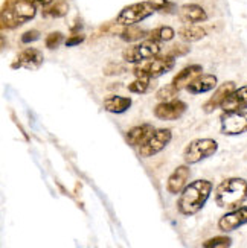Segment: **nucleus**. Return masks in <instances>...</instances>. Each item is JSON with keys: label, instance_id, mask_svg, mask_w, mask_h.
<instances>
[{"label": "nucleus", "instance_id": "4be33fe9", "mask_svg": "<svg viewBox=\"0 0 247 248\" xmlns=\"http://www.w3.org/2000/svg\"><path fill=\"white\" fill-rule=\"evenodd\" d=\"M69 13V5L64 2V0H58V2H53L50 5H48L45 9H43V16L45 17H64Z\"/></svg>", "mask_w": 247, "mask_h": 248}, {"label": "nucleus", "instance_id": "cd10ccee", "mask_svg": "<svg viewBox=\"0 0 247 248\" xmlns=\"http://www.w3.org/2000/svg\"><path fill=\"white\" fill-rule=\"evenodd\" d=\"M63 40H64V37H63L61 32H50V34H49V35L46 37V40H45L46 47L50 49V50L57 49V47L61 45V41H63Z\"/></svg>", "mask_w": 247, "mask_h": 248}, {"label": "nucleus", "instance_id": "7ed1b4c3", "mask_svg": "<svg viewBox=\"0 0 247 248\" xmlns=\"http://www.w3.org/2000/svg\"><path fill=\"white\" fill-rule=\"evenodd\" d=\"M37 6L34 0H9L2 8V29H16L34 18Z\"/></svg>", "mask_w": 247, "mask_h": 248}, {"label": "nucleus", "instance_id": "39448f33", "mask_svg": "<svg viewBox=\"0 0 247 248\" xmlns=\"http://www.w3.org/2000/svg\"><path fill=\"white\" fill-rule=\"evenodd\" d=\"M176 64V58L171 55H165V57H156L148 60L142 66L134 67V75L136 78H157L162 77L164 73L169 72L171 69L174 67Z\"/></svg>", "mask_w": 247, "mask_h": 248}, {"label": "nucleus", "instance_id": "c85d7f7f", "mask_svg": "<svg viewBox=\"0 0 247 248\" xmlns=\"http://www.w3.org/2000/svg\"><path fill=\"white\" fill-rule=\"evenodd\" d=\"M148 2L154 8L156 13H157V11H159V13H171L173 8H174V5L171 2H168V0H148Z\"/></svg>", "mask_w": 247, "mask_h": 248}, {"label": "nucleus", "instance_id": "1a4fd4ad", "mask_svg": "<svg viewBox=\"0 0 247 248\" xmlns=\"http://www.w3.org/2000/svg\"><path fill=\"white\" fill-rule=\"evenodd\" d=\"M220 131L224 136H240L247 133V111L223 113L220 117Z\"/></svg>", "mask_w": 247, "mask_h": 248}, {"label": "nucleus", "instance_id": "f3484780", "mask_svg": "<svg viewBox=\"0 0 247 248\" xmlns=\"http://www.w3.org/2000/svg\"><path fill=\"white\" fill-rule=\"evenodd\" d=\"M218 84V79L215 75H211V73H205V75H200V77H197L194 81H192L186 90L192 94H200V93H206V92H211L217 87Z\"/></svg>", "mask_w": 247, "mask_h": 248}, {"label": "nucleus", "instance_id": "0eeeda50", "mask_svg": "<svg viewBox=\"0 0 247 248\" xmlns=\"http://www.w3.org/2000/svg\"><path fill=\"white\" fill-rule=\"evenodd\" d=\"M156 11L154 8L149 5V2H139V3H133L125 6L119 14H117L116 23L121 26H133L139 21H142L145 18H148L151 14H154Z\"/></svg>", "mask_w": 247, "mask_h": 248}, {"label": "nucleus", "instance_id": "6e6552de", "mask_svg": "<svg viewBox=\"0 0 247 248\" xmlns=\"http://www.w3.org/2000/svg\"><path fill=\"white\" fill-rule=\"evenodd\" d=\"M173 139V131L169 128H157L147 139V142L139 146V154L142 157H153L159 154Z\"/></svg>", "mask_w": 247, "mask_h": 248}, {"label": "nucleus", "instance_id": "f03ea898", "mask_svg": "<svg viewBox=\"0 0 247 248\" xmlns=\"http://www.w3.org/2000/svg\"><path fill=\"white\" fill-rule=\"evenodd\" d=\"M247 200V181L240 177L223 180L215 189V202L221 209L233 210Z\"/></svg>", "mask_w": 247, "mask_h": 248}, {"label": "nucleus", "instance_id": "c756f323", "mask_svg": "<svg viewBox=\"0 0 247 248\" xmlns=\"http://www.w3.org/2000/svg\"><path fill=\"white\" fill-rule=\"evenodd\" d=\"M40 38V32L32 29V31H26L23 35H21V43H25V45H28V43H32V41H37Z\"/></svg>", "mask_w": 247, "mask_h": 248}, {"label": "nucleus", "instance_id": "a878e982", "mask_svg": "<svg viewBox=\"0 0 247 248\" xmlns=\"http://www.w3.org/2000/svg\"><path fill=\"white\" fill-rule=\"evenodd\" d=\"M232 239L229 236H214V238L203 242V248H231Z\"/></svg>", "mask_w": 247, "mask_h": 248}, {"label": "nucleus", "instance_id": "20e7f679", "mask_svg": "<svg viewBox=\"0 0 247 248\" xmlns=\"http://www.w3.org/2000/svg\"><path fill=\"white\" fill-rule=\"evenodd\" d=\"M218 149V143L214 139H196L188 143L183 151V160L186 165H196L200 163L211 155H214Z\"/></svg>", "mask_w": 247, "mask_h": 248}, {"label": "nucleus", "instance_id": "6ab92c4d", "mask_svg": "<svg viewBox=\"0 0 247 248\" xmlns=\"http://www.w3.org/2000/svg\"><path fill=\"white\" fill-rule=\"evenodd\" d=\"M154 126H151L149 124H144V125H137L128 129L127 133V142L132 146H141L142 143L147 142V139L153 134Z\"/></svg>", "mask_w": 247, "mask_h": 248}, {"label": "nucleus", "instance_id": "dca6fc26", "mask_svg": "<svg viewBox=\"0 0 247 248\" xmlns=\"http://www.w3.org/2000/svg\"><path fill=\"white\" fill-rule=\"evenodd\" d=\"M179 17L181 21H185V23H188V25H196V23L205 21L208 18V14L200 5L186 3L179 9Z\"/></svg>", "mask_w": 247, "mask_h": 248}, {"label": "nucleus", "instance_id": "4468645a", "mask_svg": "<svg viewBox=\"0 0 247 248\" xmlns=\"http://www.w3.org/2000/svg\"><path fill=\"white\" fill-rule=\"evenodd\" d=\"M191 175V170L186 165H181L179 168L174 169L173 174L169 175L168 181H166V189L169 193H173V195H177V193H181L188 185V178Z\"/></svg>", "mask_w": 247, "mask_h": 248}, {"label": "nucleus", "instance_id": "b1692460", "mask_svg": "<svg viewBox=\"0 0 247 248\" xmlns=\"http://www.w3.org/2000/svg\"><path fill=\"white\" fill-rule=\"evenodd\" d=\"M121 38L124 41H137V40H142L144 37H148V32L139 29V28H134V26H125L122 31H121Z\"/></svg>", "mask_w": 247, "mask_h": 248}, {"label": "nucleus", "instance_id": "423d86ee", "mask_svg": "<svg viewBox=\"0 0 247 248\" xmlns=\"http://www.w3.org/2000/svg\"><path fill=\"white\" fill-rule=\"evenodd\" d=\"M159 53H160V45H159V43L147 38L145 41L139 43V45L127 47L122 52V57H124V60L127 62L137 64V62L156 58V57H159Z\"/></svg>", "mask_w": 247, "mask_h": 248}, {"label": "nucleus", "instance_id": "2eb2a0df", "mask_svg": "<svg viewBox=\"0 0 247 248\" xmlns=\"http://www.w3.org/2000/svg\"><path fill=\"white\" fill-rule=\"evenodd\" d=\"M246 108H247V85H243L240 89H235V92L221 105V110L224 113L244 111Z\"/></svg>", "mask_w": 247, "mask_h": 248}, {"label": "nucleus", "instance_id": "a211bd4d", "mask_svg": "<svg viewBox=\"0 0 247 248\" xmlns=\"http://www.w3.org/2000/svg\"><path fill=\"white\" fill-rule=\"evenodd\" d=\"M201 73H203V67L201 66H198V64H191V66L181 69L174 77V79H173V82H171V84H174L179 90H183L197 77H200Z\"/></svg>", "mask_w": 247, "mask_h": 248}, {"label": "nucleus", "instance_id": "72a5a7b5", "mask_svg": "<svg viewBox=\"0 0 247 248\" xmlns=\"http://www.w3.org/2000/svg\"><path fill=\"white\" fill-rule=\"evenodd\" d=\"M34 2L38 5H43V6H48V5L53 3V0H34Z\"/></svg>", "mask_w": 247, "mask_h": 248}, {"label": "nucleus", "instance_id": "2f4dec72", "mask_svg": "<svg viewBox=\"0 0 247 248\" xmlns=\"http://www.w3.org/2000/svg\"><path fill=\"white\" fill-rule=\"evenodd\" d=\"M124 72H125V67L119 66V64H109V66L104 69L105 75H116V73H124Z\"/></svg>", "mask_w": 247, "mask_h": 248}, {"label": "nucleus", "instance_id": "ddd939ff", "mask_svg": "<svg viewBox=\"0 0 247 248\" xmlns=\"http://www.w3.org/2000/svg\"><path fill=\"white\" fill-rule=\"evenodd\" d=\"M43 64V53L38 49H25L21 50L16 61L13 62V69H18V67H25L29 70H37Z\"/></svg>", "mask_w": 247, "mask_h": 248}, {"label": "nucleus", "instance_id": "412c9836", "mask_svg": "<svg viewBox=\"0 0 247 248\" xmlns=\"http://www.w3.org/2000/svg\"><path fill=\"white\" fill-rule=\"evenodd\" d=\"M179 35L186 43H196L201 40L203 37H206V29L201 26H196V25H188L179 31Z\"/></svg>", "mask_w": 247, "mask_h": 248}, {"label": "nucleus", "instance_id": "aec40b11", "mask_svg": "<svg viewBox=\"0 0 247 248\" xmlns=\"http://www.w3.org/2000/svg\"><path fill=\"white\" fill-rule=\"evenodd\" d=\"M130 107H132V99L125 98V96L112 94V96H109V98L104 99V110L109 111V113H113V114L125 113Z\"/></svg>", "mask_w": 247, "mask_h": 248}, {"label": "nucleus", "instance_id": "7c9ffc66", "mask_svg": "<svg viewBox=\"0 0 247 248\" xmlns=\"http://www.w3.org/2000/svg\"><path fill=\"white\" fill-rule=\"evenodd\" d=\"M189 52V47L188 46H181V45H177V46H174L173 49H171V52L168 53V55H171V57H181V55H185V53H188Z\"/></svg>", "mask_w": 247, "mask_h": 248}, {"label": "nucleus", "instance_id": "f257e3e1", "mask_svg": "<svg viewBox=\"0 0 247 248\" xmlns=\"http://www.w3.org/2000/svg\"><path fill=\"white\" fill-rule=\"evenodd\" d=\"M212 192V183L209 180H196L191 185H188L183 190H181L179 201H177V209L181 215L185 217H191L200 212L211 195Z\"/></svg>", "mask_w": 247, "mask_h": 248}, {"label": "nucleus", "instance_id": "5701e85b", "mask_svg": "<svg viewBox=\"0 0 247 248\" xmlns=\"http://www.w3.org/2000/svg\"><path fill=\"white\" fill-rule=\"evenodd\" d=\"M176 35L174 29L171 26H160L157 29H153L151 32H148V40H153V41H169L173 40Z\"/></svg>", "mask_w": 247, "mask_h": 248}, {"label": "nucleus", "instance_id": "9d476101", "mask_svg": "<svg viewBox=\"0 0 247 248\" xmlns=\"http://www.w3.org/2000/svg\"><path fill=\"white\" fill-rule=\"evenodd\" d=\"M188 108V105L183 101H166V102H160L154 107V116L160 121H176L179 117L185 114Z\"/></svg>", "mask_w": 247, "mask_h": 248}, {"label": "nucleus", "instance_id": "f8f14e48", "mask_svg": "<svg viewBox=\"0 0 247 248\" xmlns=\"http://www.w3.org/2000/svg\"><path fill=\"white\" fill-rule=\"evenodd\" d=\"M235 89H237V87H235L233 81L223 82L220 87L215 90V93H214L211 98L205 104H203V111H205V113H214L217 108H221L223 102L235 92Z\"/></svg>", "mask_w": 247, "mask_h": 248}, {"label": "nucleus", "instance_id": "473e14b6", "mask_svg": "<svg viewBox=\"0 0 247 248\" xmlns=\"http://www.w3.org/2000/svg\"><path fill=\"white\" fill-rule=\"evenodd\" d=\"M84 41V37L82 35H72L66 40V46L67 47H72V46H78Z\"/></svg>", "mask_w": 247, "mask_h": 248}, {"label": "nucleus", "instance_id": "393cba45", "mask_svg": "<svg viewBox=\"0 0 247 248\" xmlns=\"http://www.w3.org/2000/svg\"><path fill=\"white\" fill-rule=\"evenodd\" d=\"M180 93V90L176 87L174 84H168V85H165V87H162L159 92H157V94H156V98L160 101V102H166V101H174L176 99V96Z\"/></svg>", "mask_w": 247, "mask_h": 248}, {"label": "nucleus", "instance_id": "bb28decb", "mask_svg": "<svg viewBox=\"0 0 247 248\" xmlns=\"http://www.w3.org/2000/svg\"><path fill=\"white\" fill-rule=\"evenodd\" d=\"M149 89V78H136L130 85H128V90L136 94H144Z\"/></svg>", "mask_w": 247, "mask_h": 248}, {"label": "nucleus", "instance_id": "9b49d317", "mask_svg": "<svg viewBox=\"0 0 247 248\" xmlns=\"http://www.w3.org/2000/svg\"><path fill=\"white\" fill-rule=\"evenodd\" d=\"M247 224V206H241L223 215L218 221V229L224 233H229L240 229L241 225Z\"/></svg>", "mask_w": 247, "mask_h": 248}]
</instances>
